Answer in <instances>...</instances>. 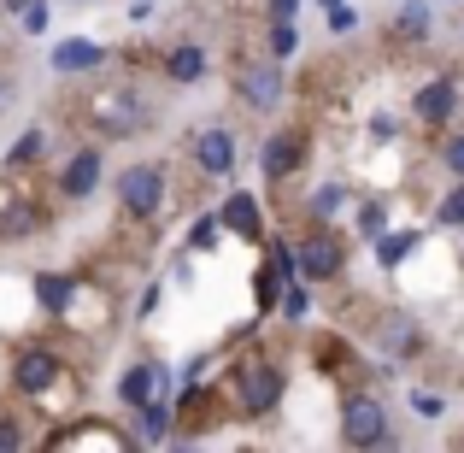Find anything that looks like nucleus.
I'll use <instances>...</instances> for the list:
<instances>
[{"label": "nucleus", "mask_w": 464, "mask_h": 453, "mask_svg": "<svg viewBox=\"0 0 464 453\" xmlns=\"http://www.w3.org/2000/svg\"><path fill=\"white\" fill-rule=\"evenodd\" d=\"M283 395H288V371L276 359H236L229 365V400H236V412L241 419H271L276 407H283Z\"/></svg>", "instance_id": "obj_1"}, {"label": "nucleus", "mask_w": 464, "mask_h": 453, "mask_svg": "<svg viewBox=\"0 0 464 453\" xmlns=\"http://www.w3.org/2000/svg\"><path fill=\"white\" fill-rule=\"evenodd\" d=\"M364 341H371V353H376L382 365H406V359H418V353L430 348L423 324H418L411 312H394V306L371 312V324H364Z\"/></svg>", "instance_id": "obj_2"}, {"label": "nucleus", "mask_w": 464, "mask_h": 453, "mask_svg": "<svg viewBox=\"0 0 464 453\" xmlns=\"http://www.w3.org/2000/svg\"><path fill=\"white\" fill-rule=\"evenodd\" d=\"M153 124V106H141V89H101L89 94V130H101L106 142H124L136 130Z\"/></svg>", "instance_id": "obj_3"}, {"label": "nucleus", "mask_w": 464, "mask_h": 453, "mask_svg": "<svg viewBox=\"0 0 464 453\" xmlns=\"http://www.w3.org/2000/svg\"><path fill=\"white\" fill-rule=\"evenodd\" d=\"M341 442H347V448H394V430H388L382 395H364V389H353V395L341 400Z\"/></svg>", "instance_id": "obj_4"}, {"label": "nucleus", "mask_w": 464, "mask_h": 453, "mask_svg": "<svg viewBox=\"0 0 464 453\" xmlns=\"http://www.w3.org/2000/svg\"><path fill=\"white\" fill-rule=\"evenodd\" d=\"M295 277L300 283H335L347 277V248L329 224H312L306 241H295Z\"/></svg>", "instance_id": "obj_5"}, {"label": "nucleus", "mask_w": 464, "mask_h": 453, "mask_svg": "<svg viewBox=\"0 0 464 453\" xmlns=\"http://www.w3.org/2000/svg\"><path fill=\"white\" fill-rule=\"evenodd\" d=\"M229 83H236V101L247 106V113H276L283 94H288V77H283V65H276L271 54L265 59H241Z\"/></svg>", "instance_id": "obj_6"}, {"label": "nucleus", "mask_w": 464, "mask_h": 453, "mask_svg": "<svg viewBox=\"0 0 464 453\" xmlns=\"http://www.w3.org/2000/svg\"><path fill=\"white\" fill-rule=\"evenodd\" d=\"M59 377H65V359H59V348H42V341H30V348H18V359H12V389L30 400L53 395Z\"/></svg>", "instance_id": "obj_7"}, {"label": "nucleus", "mask_w": 464, "mask_h": 453, "mask_svg": "<svg viewBox=\"0 0 464 453\" xmlns=\"http://www.w3.org/2000/svg\"><path fill=\"white\" fill-rule=\"evenodd\" d=\"M118 206H124L136 224L159 218V206H165V171H159V165H130V171H118Z\"/></svg>", "instance_id": "obj_8"}, {"label": "nucleus", "mask_w": 464, "mask_h": 453, "mask_svg": "<svg viewBox=\"0 0 464 453\" xmlns=\"http://www.w3.org/2000/svg\"><path fill=\"white\" fill-rule=\"evenodd\" d=\"M188 153H194V171L200 177H236V130L229 124H206V130H194V142H188Z\"/></svg>", "instance_id": "obj_9"}, {"label": "nucleus", "mask_w": 464, "mask_h": 453, "mask_svg": "<svg viewBox=\"0 0 464 453\" xmlns=\"http://www.w3.org/2000/svg\"><path fill=\"white\" fill-rule=\"evenodd\" d=\"M300 165H306V130H271V136H265V148H259L265 182H288Z\"/></svg>", "instance_id": "obj_10"}, {"label": "nucleus", "mask_w": 464, "mask_h": 453, "mask_svg": "<svg viewBox=\"0 0 464 453\" xmlns=\"http://www.w3.org/2000/svg\"><path fill=\"white\" fill-rule=\"evenodd\" d=\"M411 113H418V124L441 130L447 118L459 113V83H453V77H430V83H418V94H411Z\"/></svg>", "instance_id": "obj_11"}, {"label": "nucleus", "mask_w": 464, "mask_h": 453, "mask_svg": "<svg viewBox=\"0 0 464 453\" xmlns=\"http://www.w3.org/2000/svg\"><path fill=\"white\" fill-rule=\"evenodd\" d=\"M136 442L141 448H170L177 442V400H165V395L141 400L136 407Z\"/></svg>", "instance_id": "obj_12"}, {"label": "nucleus", "mask_w": 464, "mask_h": 453, "mask_svg": "<svg viewBox=\"0 0 464 453\" xmlns=\"http://www.w3.org/2000/svg\"><path fill=\"white\" fill-rule=\"evenodd\" d=\"M288 283H300V277H295V241L276 236L271 248H265V271H259V306H265V312L276 306V295H283Z\"/></svg>", "instance_id": "obj_13"}, {"label": "nucleus", "mask_w": 464, "mask_h": 453, "mask_svg": "<svg viewBox=\"0 0 464 453\" xmlns=\"http://www.w3.org/2000/svg\"><path fill=\"white\" fill-rule=\"evenodd\" d=\"M101 177H106L101 148H77L65 159V171H59V194H65V201H89V194L101 189Z\"/></svg>", "instance_id": "obj_14"}, {"label": "nucleus", "mask_w": 464, "mask_h": 453, "mask_svg": "<svg viewBox=\"0 0 464 453\" xmlns=\"http://www.w3.org/2000/svg\"><path fill=\"white\" fill-rule=\"evenodd\" d=\"M218 224H224L229 236H241V241H265V212H259V201H253L247 189H229V194H224V206H218Z\"/></svg>", "instance_id": "obj_15"}, {"label": "nucleus", "mask_w": 464, "mask_h": 453, "mask_svg": "<svg viewBox=\"0 0 464 453\" xmlns=\"http://www.w3.org/2000/svg\"><path fill=\"white\" fill-rule=\"evenodd\" d=\"M165 377H170V371H165L159 359H130V365H124V377H118V400H124V407L136 412L141 400L165 395Z\"/></svg>", "instance_id": "obj_16"}, {"label": "nucleus", "mask_w": 464, "mask_h": 453, "mask_svg": "<svg viewBox=\"0 0 464 453\" xmlns=\"http://www.w3.org/2000/svg\"><path fill=\"white\" fill-rule=\"evenodd\" d=\"M47 65H53V77H82V71H101L106 65V47L89 42V35H65V42L47 54Z\"/></svg>", "instance_id": "obj_17"}, {"label": "nucleus", "mask_w": 464, "mask_h": 453, "mask_svg": "<svg viewBox=\"0 0 464 453\" xmlns=\"http://www.w3.org/2000/svg\"><path fill=\"white\" fill-rule=\"evenodd\" d=\"M77 295H82V277H71V271H35V306H42L53 324L77 306Z\"/></svg>", "instance_id": "obj_18"}, {"label": "nucleus", "mask_w": 464, "mask_h": 453, "mask_svg": "<svg viewBox=\"0 0 464 453\" xmlns=\"http://www.w3.org/2000/svg\"><path fill=\"white\" fill-rule=\"evenodd\" d=\"M371 248H376V265H382V271H400V265L423 248V230H382Z\"/></svg>", "instance_id": "obj_19"}, {"label": "nucleus", "mask_w": 464, "mask_h": 453, "mask_svg": "<svg viewBox=\"0 0 464 453\" xmlns=\"http://www.w3.org/2000/svg\"><path fill=\"white\" fill-rule=\"evenodd\" d=\"M165 77L170 83H200L206 77V47L200 42H177L165 54Z\"/></svg>", "instance_id": "obj_20"}, {"label": "nucleus", "mask_w": 464, "mask_h": 453, "mask_svg": "<svg viewBox=\"0 0 464 453\" xmlns=\"http://www.w3.org/2000/svg\"><path fill=\"white\" fill-rule=\"evenodd\" d=\"M53 448H136V436H112L101 424H71V430L53 436Z\"/></svg>", "instance_id": "obj_21"}, {"label": "nucleus", "mask_w": 464, "mask_h": 453, "mask_svg": "<svg viewBox=\"0 0 464 453\" xmlns=\"http://www.w3.org/2000/svg\"><path fill=\"white\" fill-rule=\"evenodd\" d=\"M47 148H53V136H47L42 124H30V130H24V136L6 148V171H30L35 159H47Z\"/></svg>", "instance_id": "obj_22"}, {"label": "nucleus", "mask_w": 464, "mask_h": 453, "mask_svg": "<svg viewBox=\"0 0 464 453\" xmlns=\"http://www.w3.org/2000/svg\"><path fill=\"white\" fill-rule=\"evenodd\" d=\"M423 35H430V0H400L394 42H423Z\"/></svg>", "instance_id": "obj_23"}, {"label": "nucleus", "mask_w": 464, "mask_h": 453, "mask_svg": "<svg viewBox=\"0 0 464 453\" xmlns=\"http://www.w3.org/2000/svg\"><path fill=\"white\" fill-rule=\"evenodd\" d=\"M265 54H271L276 65H288V59L300 54V30H295V18H271V35H265Z\"/></svg>", "instance_id": "obj_24"}, {"label": "nucleus", "mask_w": 464, "mask_h": 453, "mask_svg": "<svg viewBox=\"0 0 464 453\" xmlns=\"http://www.w3.org/2000/svg\"><path fill=\"white\" fill-rule=\"evenodd\" d=\"M347 201H353V194H347V182H324V189H312V201H306L312 224H329V218H335Z\"/></svg>", "instance_id": "obj_25"}, {"label": "nucleus", "mask_w": 464, "mask_h": 453, "mask_svg": "<svg viewBox=\"0 0 464 453\" xmlns=\"http://www.w3.org/2000/svg\"><path fill=\"white\" fill-rule=\"evenodd\" d=\"M6 12H18L24 35H47V24H53V12H47V0H0Z\"/></svg>", "instance_id": "obj_26"}, {"label": "nucleus", "mask_w": 464, "mask_h": 453, "mask_svg": "<svg viewBox=\"0 0 464 453\" xmlns=\"http://www.w3.org/2000/svg\"><path fill=\"white\" fill-rule=\"evenodd\" d=\"M388 230V201L382 194H364L359 201V241H376Z\"/></svg>", "instance_id": "obj_27"}, {"label": "nucleus", "mask_w": 464, "mask_h": 453, "mask_svg": "<svg viewBox=\"0 0 464 453\" xmlns=\"http://www.w3.org/2000/svg\"><path fill=\"white\" fill-rule=\"evenodd\" d=\"M435 230H464V177L441 194V206H435Z\"/></svg>", "instance_id": "obj_28"}, {"label": "nucleus", "mask_w": 464, "mask_h": 453, "mask_svg": "<svg viewBox=\"0 0 464 453\" xmlns=\"http://www.w3.org/2000/svg\"><path fill=\"white\" fill-rule=\"evenodd\" d=\"M218 236H224L218 212H200V218L188 224V248H194V253H212V248H218Z\"/></svg>", "instance_id": "obj_29"}, {"label": "nucleus", "mask_w": 464, "mask_h": 453, "mask_svg": "<svg viewBox=\"0 0 464 453\" xmlns=\"http://www.w3.org/2000/svg\"><path fill=\"white\" fill-rule=\"evenodd\" d=\"M276 312H283L288 324H306V318H312V295H306L300 283H288L283 295H276Z\"/></svg>", "instance_id": "obj_30"}, {"label": "nucleus", "mask_w": 464, "mask_h": 453, "mask_svg": "<svg viewBox=\"0 0 464 453\" xmlns=\"http://www.w3.org/2000/svg\"><path fill=\"white\" fill-rule=\"evenodd\" d=\"M364 136H371L376 148H388V142L400 136V118L394 113H371V118H364Z\"/></svg>", "instance_id": "obj_31"}, {"label": "nucleus", "mask_w": 464, "mask_h": 453, "mask_svg": "<svg viewBox=\"0 0 464 453\" xmlns=\"http://www.w3.org/2000/svg\"><path fill=\"white\" fill-rule=\"evenodd\" d=\"M18 448H30V430L12 412H0V453H18Z\"/></svg>", "instance_id": "obj_32"}, {"label": "nucleus", "mask_w": 464, "mask_h": 453, "mask_svg": "<svg viewBox=\"0 0 464 453\" xmlns=\"http://www.w3.org/2000/svg\"><path fill=\"white\" fill-rule=\"evenodd\" d=\"M441 165L453 171V177H464V136H447L441 142Z\"/></svg>", "instance_id": "obj_33"}, {"label": "nucleus", "mask_w": 464, "mask_h": 453, "mask_svg": "<svg viewBox=\"0 0 464 453\" xmlns=\"http://www.w3.org/2000/svg\"><path fill=\"white\" fill-rule=\"evenodd\" d=\"M329 30H335V35L359 30V12H353V6H341V0H335V6H329Z\"/></svg>", "instance_id": "obj_34"}, {"label": "nucleus", "mask_w": 464, "mask_h": 453, "mask_svg": "<svg viewBox=\"0 0 464 453\" xmlns=\"http://www.w3.org/2000/svg\"><path fill=\"white\" fill-rule=\"evenodd\" d=\"M441 407H447L441 395H430V389L418 395V389H411V412H423V419H441Z\"/></svg>", "instance_id": "obj_35"}, {"label": "nucleus", "mask_w": 464, "mask_h": 453, "mask_svg": "<svg viewBox=\"0 0 464 453\" xmlns=\"http://www.w3.org/2000/svg\"><path fill=\"white\" fill-rule=\"evenodd\" d=\"M265 6H271V18H295L300 0H265Z\"/></svg>", "instance_id": "obj_36"}, {"label": "nucleus", "mask_w": 464, "mask_h": 453, "mask_svg": "<svg viewBox=\"0 0 464 453\" xmlns=\"http://www.w3.org/2000/svg\"><path fill=\"white\" fill-rule=\"evenodd\" d=\"M0 106H6V77H0Z\"/></svg>", "instance_id": "obj_37"}, {"label": "nucleus", "mask_w": 464, "mask_h": 453, "mask_svg": "<svg viewBox=\"0 0 464 453\" xmlns=\"http://www.w3.org/2000/svg\"><path fill=\"white\" fill-rule=\"evenodd\" d=\"M324 6H335V0H324Z\"/></svg>", "instance_id": "obj_38"}, {"label": "nucleus", "mask_w": 464, "mask_h": 453, "mask_svg": "<svg viewBox=\"0 0 464 453\" xmlns=\"http://www.w3.org/2000/svg\"><path fill=\"white\" fill-rule=\"evenodd\" d=\"M77 6H89V0H77Z\"/></svg>", "instance_id": "obj_39"}]
</instances>
